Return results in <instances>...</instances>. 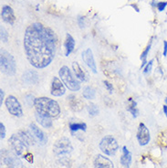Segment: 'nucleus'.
<instances>
[{"label": "nucleus", "mask_w": 167, "mask_h": 168, "mask_svg": "<svg viewBox=\"0 0 167 168\" xmlns=\"http://www.w3.org/2000/svg\"><path fill=\"white\" fill-rule=\"evenodd\" d=\"M57 38L40 23H33L25 31L24 50L28 62L36 69H44L54 60Z\"/></svg>", "instance_id": "f257e3e1"}, {"label": "nucleus", "mask_w": 167, "mask_h": 168, "mask_svg": "<svg viewBox=\"0 0 167 168\" xmlns=\"http://www.w3.org/2000/svg\"><path fill=\"white\" fill-rule=\"evenodd\" d=\"M34 106L38 113L46 117L55 118L60 113V107L59 103L48 97L36 98Z\"/></svg>", "instance_id": "f03ea898"}, {"label": "nucleus", "mask_w": 167, "mask_h": 168, "mask_svg": "<svg viewBox=\"0 0 167 168\" xmlns=\"http://www.w3.org/2000/svg\"><path fill=\"white\" fill-rule=\"evenodd\" d=\"M59 75L64 85L72 91H78L80 89V83L72 74L71 70L67 66H62L59 71Z\"/></svg>", "instance_id": "7ed1b4c3"}, {"label": "nucleus", "mask_w": 167, "mask_h": 168, "mask_svg": "<svg viewBox=\"0 0 167 168\" xmlns=\"http://www.w3.org/2000/svg\"><path fill=\"white\" fill-rule=\"evenodd\" d=\"M1 70L6 75H14L17 69V64L14 57L6 50H1L0 56Z\"/></svg>", "instance_id": "20e7f679"}, {"label": "nucleus", "mask_w": 167, "mask_h": 168, "mask_svg": "<svg viewBox=\"0 0 167 168\" xmlns=\"http://www.w3.org/2000/svg\"><path fill=\"white\" fill-rule=\"evenodd\" d=\"M73 151L71 141L66 137L59 138L53 146V153L59 158H66V155L70 154Z\"/></svg>", "instance_id": "39448f33"}, {"label": "nucleus", "mask_w": 167, "mask_h": 168, "mask_svg": "<svg viewBox=\"0 0 167 168\" xmlns=\"http://www.w3.org/2000/svg\"><path fill=\"white\" fill-rule=\"evenodd\" d=\"M10 145L12 147V149L14 150L15 153L18 156L24 157L25 155L29 153L28 152V147L29 145L25 142L24 140L22 139V137L20 135L17 134H13L9 140H8Z\"/></svg>", "instance_id": "423d86ee"}, {"label": "nucleus", "mask_w": 167, "mask_h": 168, "mask_svg": "<svg viewBox=\"0 0 167 168\" xmlns=\"http://www.w3.org/2000/svg\"><path fill=\"white\" fill-rule=\"evenodd\" d=\"M16 153L11 152H1V166L2 168H22V162Z\"/></svg>", "instance_id": "0eeeda50"}, {"label": "nucleus", "mask_w": 167, "mask_h": 168, "mask_svg": "<svg viewBox=\"0 0 167 168\" xmlns=\"http://www.w3.org/2000/svg\"><path fill=\"white\" fill-rule=\"evenodd\" d=\"M118 148H119V145L117 141L115 140L114 137L111 135L104 136L100 143V151L107 155H114L116 152L118 151Z\"/></svg>", "instance_id": "6e6552de"}, {"label": "nucleus", "mask_w": 167, "mask_h": 168, "mask_svg": "<svg viewBox=\"0 0 167 168\" xmlns=\"http://www.w3.org/2000/svg\"><path fill=\"white\" fill-rule=\"evenodd\" d=\"M5 105H6V109L10 114H12L16 117H21L23 115L22 106L15 96L9 95L6 99Z\"/></svg>", "instance_id": "1a4fd4ad"}, {"label": "nucleus", "mask_w": 167, "mask_h": 168, "mask_svg": "<svg viewBox=\"0 0 167 168\" xmlns=\"http://www.w3.org/2000/svg\"><path fill=\"white\" fill-rule=\"evenodd\" d=\"M137 140L138 143L141 146H144L147 145L150 141H151V133L149 129L147 128V126L145 125L143 123H141L139 124L138 130H137Z\"/></svg>", "instance_id": "9d476101"}, {"label": "nucleus", "mask_w": 167, "mask_h": 168, "mask_svg": "<svg viewBox=\"0 0 167 168\" xmlns=\"http://www.w3.org/2000/svg\"><path fill=\"white\" fill-rule=\"evenodd\" d=\"M65 92H66V88L62 81H60L58 77H54L51 82V90H50L51 95L54 97H60L63 96Z\"/></svg>", "instance_id": "9b49d317"}, {"label": "nucleus", "mask_w": 167, "mask_h": 168, "mask_svg": "<svg viewBox=\"0 0 167 168\" xmlns=\"http://www.w3.org/2000/svg\"><path fill=\"white\" fill-rule=\"evenodd\" d=\"M82 60L85 62V64L91 69V70L93 73H97V66H96L94 56L92 53V50L91 48H87L82 52Z\"/></svg>", "instance_id": "f8f14e48"}, {"label": "nucleus", "mask_w": 167, "mask_h": 168, "mask_svg": "<svg viewBox=\"0 0 167 168\" xmlns=\"http://www.w3.org/2000/svg\"><path fill=\"white\" fill-rule=\"evenodd\" d=\"M22 81L27 85H36L39 82V76L37 71L32 69H27L22 76Z\"/></svg>", "instance_id": "ddd939ff"}, {"label": "nucleus", "mask_w": 167, "mask_h": 168, "mask_svg": "<svg viewBox=\"0 0 167 168\" xmlns=\"http://www.w3.org/2000/svg\"><path fill=\"white\" fill-rule=\"evenodd\" d=\"M29 128H30L31 132H32V134L34 135V137L39 142V144H40L41 145H44L47 144V142H48V137L45 135V133L43 132V131H42L41 129H39L35 124H30Z\"/></svg>", "instance_id": "4468645a"}, {"label": "nucleus", "mask_w": 167, "mask_h": 168, "mask_svg": "<svg viewBox=\"0 0 167 168\" xmlns=\"http://www.w3.org/2000/svg\"><path fill=\"white\" fill-rule=\"evenodd\" d=\"M1 18L5 22L8 23L10 25H13L15 20H16V17H15V14H14L12 7H10L9 6H6V5L3 6V7H2Z\"/></svg>", "instance_id": "2eb2a0df"}, {"label": "nucleus", "mask_w": 167, "mask_h": 168, "mask_svg": "<svg viewBox=\"0 0 167 168\" xmlns=\"http://www.w3.org/2000/svg\"><path fill=\"white\" fill-rule=\"evenodd\" d=\"M94 168H114L113 163L107 157L98 154L93 162Z\"/></svg>", "instance_id": "dca6fc26"}, {"label": "nucleus", "mask_w": 167, "mask_h": 168, "mask_svg": "<svg viewBox=\"0 0 167 168\" xmlns=\"http://www.w3.org/2000/svg\"><path fill=\"white\" fill-rule=\"evenodd\" d=\"M120 165L123 168H130L132 165V153L126 146L122 147V154L120 157Z\"/></svg>", "instance_id": "f3484780"}, {"label": "nucleus", "mask_w": 167, "mask_h": 168, "mask_svg": "<svg viewBox=\"0 0 167 168\" xmlns=\"http://www.w3.org/2000/svg\"><path fill=\"white\" fill-rule=\"evenodd\" d=\"M72 69H73V71H74L77 79H79L80 82H86L87 81V75H86L85 71L81 69V67L79 66V63L76 62V61L72 63Z\"/></svg>", "instance_id": "a211bd4d"}, {"label": "nucleus", "mask_w": 167, "mask_h": 168, "mask_svg": "<svg viewBox=\"0 0 167 168\" xmlns=\"http://www.w3.org/2000/svg\"><path fill=\"white\" fill-rule=\"evenodd\" d=\"M64 47H65V56L68 57L71 55L72 51L74 50V48H75V40L74 39L72 38V36L71 34H67L66 36V40L64 43Z\"/></svg>", "instance_id": "6ab92c4d"}, {"label": "nucleus", "mask_w": 167, "mask_h": 168, "mask_svg": "<svg viewBox=\"0 0 167 168\" xmlns=\"http://www.w3.org/2000/svg\"><path fill=\"white\" fill-rule=\"evenodd\" d=\"M69 102H70V105L72 111H80L83 109V103L80 100H79L78 98H76L75 95H70L68 97Z\"/></svg>", "instance_id": "aec40b11"}, {"label": "nucleus", "mask_w": 167, "mask_h": 168, "mask_svg": "<svg viewBox=\"0 0 167 168\" xmlns=\"http://www.w3.org/2000/svg\"><path fill=\"white\" fill-rule=\"evenodd\" d=\"M35 117H36L37 122L40 125L43 126L44 128H50V127H52V120H51V118L43 116V115H41L39 113H38L37 111H36Z\"/></svg>", "instance_id": "412c9836"}, {"label": "nucleus", "mask_w": 167, "mask_h": 168, "mask_svg": "<svg viewBox=\"0 0 167 168\" xmlns=\"http://www.w3.org/2000/svg\"><path fill=\"white\" fill-rule=\"evenodd\" d=\"M18 134L20 135V136L22 137V139L24 140L25 142H26L29 146L34 145L35 140H34V137H33V135H32V132L30 133V132H27V131H23V130H21V131H18Z\"/></svg>", "instance_id": "4be33fe9"}, {"label": "nucleus", "mask_w": 167, "mask_h": 168, "mask_svg": "<svg viewBox=\"0 0 167 168\" xmlns=\"http://www.w3.org/2000/svg\"><path fill=\"white\" fill-rule=\"evenodd\" d=\"M127 111L132 113L133 118H136L139 115V110L137 108V103L135 101H133L132 98L129 99V104H128Z\"/></svg>", "instance_id": "5701e85b"}, {"label": "nucleus", "mask_w": 167, "mask_h": 168, "mask_svg": "<svg viewBox=\"0 0 167 168\" xmlns=\"http://www.w3.org/2000/svg\"><path fill=\"white\" fill-rule=\"evenodd\" d=\"M82 95H83V97H84L85 99H87V100H92V99L95 98L96 96L95 90H94L92 87L86 86V87H84V89H83Z\"/></svg>", "instance_id": "b1692460"}, {"label": "nucleus", "mask_w": 167, "mask_h": 168, "mask_svg": "<svg viewBox=\"0 0 167 168\" xmlns=\"http://www.w3.org/2000/svg\"><path fill=\"white\" fill-rule=\"evenodd\" d=\"M151 48H152V40L147 45V47L145 48V49L143 50V52H142V54H141V61L143 62L142 63V66H141V69H143L146 66V64L148 63V61H147V57L149 55V52L151 50Z\"/></svg>", "instance_id": "393cba45"}, {"label": "nucleus", "mask_w": 167, "mask_h": 168, "mask_svg": "<svg viewBox=\"0 0 167 168\" xmlns=\"http://www.w3.org/2000/svg\"><path fill=\"white\" fill-rule=\"evenodd\" d=\"M70 129L71 132H77L79 130L85 132L87 129V125L84 123H72V124H70Z\"/></svg>", "instance_id": "a878e982"}, {"label": "nucleus", "mask_w": 167, "mask_h": 168, "mask_svg": "<svg viewBox=\"0 0 167 168\" xmlns=\"http://www.w3.org/2000/svg\"><path fill=\"white\" fill-rule=\"evenodd\" d=\"M88 112H89L90 116L94 117L96 115H98V113H99V109H98V107H97L95 104L91 103V104L88 106Z\"/></svg>", "instance_id": "bb28decb"}, {"label": "nucleus", "mask_w": 167, "mask_h": 168, "mask_svg": "<svg viewBox=\"0 0 167 168\" xmlns=\"http://www.w3.org/2000/svg\"><path fill=\"white\" fill-rule=\"evenodd\" d=\"M153 60H151L150 61H148L146 66L144 67L143 73L144 74H150L151 71H152V69H153Z\"/></svg>", "instance_id": "cd10ccee"}, {"label": "nucleus", "mask_w": 167, "mask_h": 168, "mask_svg": "<svg viewBox=\"0 0 167 168\" xmlns=\"http://www.w3.org/2000/svg\"><path fill=\"white\" fill-rule=\"evenodd\" d=\"M1 40L4 42H7L8 40V33L3 27H1Z\"/></svg>", "instance_id": "c85d7f7f"}, {"label": "nucleus", "mask_w": 167, "mask_h": 168, "mask_svg": "<svg viewBox=\"0 0 167 168\" xmlns=\"http://www.w3.org/2000/svg\"><path fill=\"white\" fill-rule=\"evenodd\" d=\"M166 6L167 2H159V3H157L156 7H157V9H158L159 12H162V11H164L165 9Z\"/></svg>", "instance_id": "c756f323"}, {"label": "nucleus", "mask_w": 167, "mask_h": 168, "mask_svg": "<svg viewBox=\"0 0 167 168\" xmlns=\"http://www.w3.org/2000/svg\"><path fill=\"white\" fill-rule=\"evenodd\" d=\"M26 102L28 103L29 106H32V105L35 103V98L32 96V95H30V94H28V95H26Z\"/></svg>", "instance_id": "7c9ffc66"}, {"label": "nucleus", "mask_w": 167, "mask_h": 168, "mask_svg": "<svg viewBox=\"0 0 167 168\" xmlns=\"http://www.w3.org/2000/svg\"><path fill=\"white\" fill-rule=\"evenodd\" d=\"M0 135H1V139H4L6 137V128L3 124V123H0Z\"/></svg>", "instance_id": "2f4dec72"}, {"label": "nucleus", "mask_w": 167, "mask_h": 168, "mask_svg": "<svg viewBox=\"0 0 167 168\" xmlns=\"http://www.w3.org/2000/svg\"><path fill=\"white\" fill-rule=\"evenodd\" d=\"M104 85H105V87L107 88V90L110 91V93H112V90H113V87H112V84L110 83L108 81H104Z\"/></svg>", "instance_id": "473e14b6"}, {"label": "nucleus", "mask_w": 167, "mask_h": 168, "mask_svg": "<svg viewBox=\"0 0 167 168\" xmlns=\"http://www.w3.org/2000/svg\"><path fill=\"white\" fill-rule=\"evenodd\" d=\"M24 158L29 163H33V154L30 153H27L26 155L24 156Z\"/></svg>", "instance_id": "72a5a7b5"}, {"label": "nucleus", "mask_w": 167, "mask_h": 168, "mask_svg": "<svg viewBox=\"0 0 167 168\" xmlns=\"http://www.w3.org/2000/svg\"><path fill=\"white\" fill-rule=\"evenodd\" d=\"M164 57H167V41H164V51H163Z\"/></svg>", "instance_id": "f704fd0d"}, {"label": "nucleus", "mask_w": 167, "mask_h": 168, "mask_svg": "<svg viewBox=\"0 0 167 168\" xmlns=\"http://www.w3.org/2000/svg\"><path fill=\"white\" fill-rule=\"evenodd\" d=\"M78 22H79V27H80L81 28L84 27V20H83V18H79Z\"/></svg>", "instance_id": "c9c22d12"}, {"label": "nucleus", "mask_w": 167, "mask_h": 168, "mask_svg": "<svg viewBox=\"0 0 167 168\" xmlns=\"http://www.w3.org/2000/svg\"><path fill=\"white\" fill-rule=\"evenodd\" d=\"M4 91H3V90H0V104L2 105L3 104V100H4Z\"/></svg>", "instance_id": "e433bc0d"}, {"label": "nucleus", "mask_w": 167, "mask_h": 168, "mask_svg": "<svg viewBox=\"0 0 167 168\" xmlns=\"http://www.w3.org/2000/svg\"><path fill=\"white\" fill-rule=\"evenodd\" d=\"M163 111H164V113H165V115L167 117V105L165 104L163 106Z\"/></svg>", "instance_id": "4c0bfd02"}, {"label": "nucleus", "mask_w": 167, "mask_h": 168, "mask_svg": "<svg viewBox=\"0 0 167 168\" xmlns=\"http://www.w3.org/2000/svg\"><path fill=\"white\" fill-rule=\"evenodd\" d=\"M165 104L167 105V96L165 97Z\"/></svg>", "instance_id": "58836bf2"}]
</instances>
